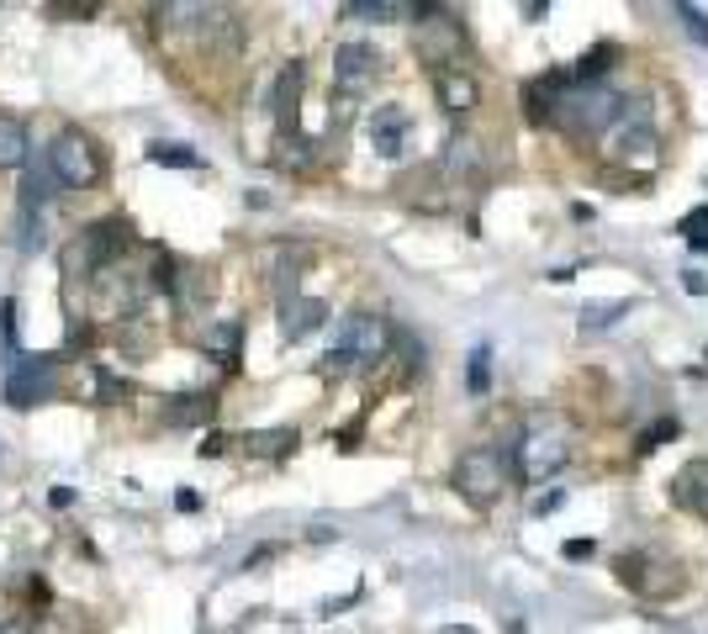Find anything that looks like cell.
<instances>
[{
  "mask_svg": "<svg viewBox=\"0 0 708 634\" xmlns=\"http://www.w3.org/2000/svg\"><path fill=\"white\" fill-rule=\"evenodd\" d=\"M571 455V434L555 413H534L524 423V439H518V476L524 481H550Z\"/></svg>",
  "mask_w": 708,
  "mask_h": 634,
  "instance_id": "6da1fadb",
  "label": "cell"
},
{
  "mask_svg": "<svg viewBox=\"0 0 708 634\" xmlns=\"http://www.w3.org/2000/svg\"><path fill=\"white\" fill-rule=\"evenodd\" d=\"M48 175L59 185H74V191H85V185H96L106 175V159H101V143L80 133V127H64L59 138L48 143Z\"/></svg>",
  "mask_w": 708,
  "mask_h": 634,
  "instance_id": "7a4b0ae2",
  "label": "cell"
},
{
  "mask_svg": "<svg viewBox=\"0 0 708 634\" xmlns=\"http://www.w3.org/2000/svg\"><path fill=\"white\" fill-rule=\"evenodd\" d=\"M391 344V328H386V317L376 312H354L344 317V328H339V344L328 349V365L333 370H354V365H376L381 354Z\"/></svg>",
  "mask_w": 708,
  "mask_h": 634,
  "instance_id": "3957f363",
  "label": "cell"
},
{
  "mask_svg": "<svg viewBox=\"0 0 708 634\" xmlns=\"http://www.w3.org/2000/svg\"><path fill=\"white\" fill-rule=\"evenodd\" d=\"M502 487H508V460H502V450H492V444H476V450H465L460 465H455V492L465 502H497Z\"/></svg>",
  "mask_w": 708,
  "mask_h": 634,
  "instance_id": "277c9868",
  "label": "cell"
},
{
  "mask_svg": "<svg viewBox=\"0 0 708 634\" xmlns=\"http://www.w3.org/2000/svg\"><path fill=\"white\" fill-rule=\"evenodd\" d=\"M53 360L48 354H22V360L11 365V376H6V402L11 407H37L43 397H53Z\"/></svg>",
  "mask_w": 708,
  "mask_h": 634,
  "instance_id": "5b68a950",
  "label": "cell"
},
{
  "mask_svg": "<svg viewBox=\"0 0 708 634\" xmlns=\"http://www.w3.org/2000/svg\"><path fill=\"white\" fill-rule=\"evenodd\" d=\"M376 74H381V53L370 48V43H344L339 53H333V80H339L344 96H349V90L360 96V90L376 80Z\"/></svg>",
  "mask_w": 708,
  "mask_h": 634,
  "instance_id": "8992f818",
  "label": "cell"
},
{
  "mask_svg": "<svg viewBox=\"0 0 708 634\" xmlns=\"http://www.w3.org/2000/svg\"><path fill=\"white\" fill-rule=\"evenodd\" d=\"M407 138H413V117H407L402 106H381L376 117H370V143H376L381 159H397Z\"/></svg>",
  "mask_w": 708,
  "mask_h": 634,
  "instance_id": "52a82bcc",
  "label": "cell"
},
{
  "mask_svg": "<svg viewBox=\"0 0 708 634\" xmlns=\"http://www.w3.org/2000/svg\"><path fill=\"white\" fill-rule=\"evenodd\" d=\"M302 64H286L281 69V80H275V90H270V106H275V122H281V133L291 138V127H296V101H302Z\"/></svg>",
  "mask_w": 708,
  "mask_h": 634,
  "instance_id": "ba28073f",
  "label": "cell"
},
{
  "mask_svg": "<svg viewBox=\"0 0 708 634\" xmlns=\"http://www.w3.org/2000/svg\"><path fill=\"white\" fill-rule=\"evenodd\" d=\"M434 85H439V101L450 106V111H471L476 106V74L465 69V64H455V69H434Z\"/></svg>",
  "mask_w": 708,
  "mask_h": 634,
  "instance_id": "9c48e42d",
  "label": "cell"
},
{
  "mask_svg": "<svg viewBox=\"0 0 708 634\" xmlns=\"http://www.w3.org/2000/svg\"><path fill=\"white\" fill-rule=\"evenodd\" d=\"M677 502L682 508H698V518H708V460H693L677 476Z\"/></svg>",
  "mask_w": 708,
  "mask_h": 634,
  "instance_id": "30bf717a",
  "label": "cell"
},
{
  "mask_svg": "<svg viewBox=\"0 0 708 634\" xmlns=\"http://www.w3.org/2000/svg\"><path fill=\"white\" fill-rule=\"evenodd\" d=\"M323 317H328V307H323V302H286L281 333H286V339H307V333H318V328H323Z\"/></svg>",
  "mask_w": 708,
  "mask_h": 634,
  "instance_id": "8fae6325",
  "label": "cell"
},
{
  "mask_svg": "<svg viewBox=\"0 0 708 634\" xmlns=\"http://www.w3.org/2000/svg\"><path fill=\"white\" fill-rule=\"evenodd\" d=\"M27 127L16 117H0V170H16V164H27Z\"/></svg>",
  "mask_w": 708,
  "mask_h": 634,
  "instance_id": "7c38bea8",
  "label": "cell"
},
{
  "mask_svg": "<svg viewBox=\"0 0 708 634\" xmlns=\"http://www.w3.org/2000/svg\"><path fill=\"white\" fill-rule=\"evenodd\" d=\"M249 455H286L296 444V428H265V434H249Z\"/></svg>",
  "mask_w": 708,
  "mask_h": 634,
  "instance_id": "4fadbf2b",
  "label": "cell"
},
{
  "mask_svg": "<svg viewBox=\"0 0 708 634\" xmlns=\"http://www.w3.org/2000/svg\"><path fill=\"white\" fill-rule=\"evenodd\" d=\"M148 159L154 164H175V170H196V148H185V143H148Z\"/></svg>",
  "mask_w": 708,
  "mask_h": 634,
  "instance_id": "5bb4252c",
  "label": "cell"
},
{
  "mask_svg": "<svg viewBox=\"0 0 708 634\" xmlns=\"http://www.w3.org/2000/svg\"><path fill=\"white\" fill-rule=\"evenodd\" d=\"M413 6H391V0H354L344 6V16H370V22H386V16H407Z\"/></svg>",
  "mask_w": 708,
  "mask_h": 634,
  "instance_id": "9a60e30c",
  "label": "cell"
},
{
  "mask_svg": "<svg viewBox=\"0 0 708 634\" xmlns=\"http://www.w3.org/2000/svg\"><path fill=\"white\" fill-rule=\"evenodd\" d=\"M207 349H212V354H222V360L233 365V360H238V323H222V328L212 333V339H207Z\"/></svg>",
  "mask_w": 708,
  "mask_h": 634,
  "instance_id": "2e32d148",
  "label": "cell"
},
{
  "mask_svg": "<svg viewBox=\"0 0 708 634\" xmlns=\"http://www.w3.org/2000/svg\"><path fill=\"white\" fill-rule=\"evenodd\" d=\"M487 360H492L487 349L471 354V370H465V386H471V391H487V381H492V365H487Z\"/></svg>",
  "mask_w": 708,
  "mask_h": 634,
  "instance_id": "e0dca14e",
  "label": "cell"
},
{
  "mask_svg": "<svg viewBox=\"0 0 708 634\" xmlns=\"http://www.w3.org/2000/svg\"><path fill=\"white\" fill-rule=\"evenodd\" d=\"M608 59H613V48H592L587 59H582V69L571 74V80H598V74L608 69Z\"/></svg>",
  "mask_w": 708,
  "mask_h": 634,
  "instance_id": "ac0fdd59",
  "label": "cell"
},
{
  "mask_svg": "<svg viewBox=\"0 0 708 634\" xmlns=\"http://www.w3.org/2000/svg\"><path fill=\"white\" fill-rule=\"evenodd\" d=\"M96 397L101 402H122L127 397V381H117L111 370H96Z\"/></svg>",
  "mask_w": 708,
  "mask_h": 634,
  "instance_id": "d6986e66",
  "label": "cell"
},
{
  "mask_svg": "<svg viewBox=\"0 0 708 634\" xmlns=\"http://www.w3.org/2000/svg\"><path fill=\"white\" fill-rule=\"evenodd\" d=\"M682 233H687V238H693V244H698V249L708 244V201H703V207H698L693 217H687V222H682Z\"/></svg>",
  "mask_w": 708,
  "mask_h": 634,
  "instance_id": "ffe728a7",
  "label": "cell"
},
{
  "mask_svg": "<svg viewBox=\"0 0 708 634\" xmlns=\"http://www.w3.org/2000/svg\"><path fill=\"white\" fill-rule=\"evenodd\" d=\"M629 312V302H613V307H587V328H603V323H619Z\"/></svg>",
  "mask_w": 708,
  "mask_h": 634,
  "instance_id": "44dd1931",
  "label": "cell"
},
{
  "mask_svg": "<svg viewBox=\"0 0 708 634\" xmlns=\"http://www.w3.org/2000/svg\"><path fill=\"white\" fill-rule=\"evenodd\" d=\"M682 22H687V32H693L698 43H708V16L698 6H682Z\"/></svg>",
  "mask_w": 708,
  "mask_h": 634,
  "instance_id": "7402d4cb",
  "label": "cell"
},
{
  "mask_svg": "<svg viewBox=\"0 0 708 634\" xmlns=\"http://www.w3.org/2000/svg\"><path fill=\"white\" fill-rule=\"evenodd\" d=\"M53 16H90V11H96V6H48Z\"/></svg>",
  "mask_w": 708,
  "mask_h": 634,
  "instance_id": "603a6c76",
  "label": "cell"
},
{
  "mask_svg": "<svg viewBox=\"0 0 708 634\" xmlns=\"http://www.w3.org/2000/svg\"><path fill=\"white\" fill-rule=\"evenodd\" d=\"M0 634H27V619H0Z\"/></svg>",
  "mask_w": 708,
  "mask_h": 634,
  "instance_id": "cb8c5ba5",
  "label": "cell"
},
{
  "mask_svg": "<svg viewBox=\"0 0 708 634\" xmlns=\"http://www.w3.org/2000/svg\"><path fill=\"white\" fill-rule=\"evenodd\" d=\"M439 634H476V629H465V624H450V629H439Z\"/></svg>",
  "mask_w": 708,
  "mask_h": 634,
  "instance_id": "d4e9b609",
  "label": "cell"
}]
</instances>
